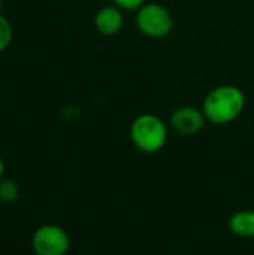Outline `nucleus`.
I'll return each mask as SVG.
<instances>
[{
    "label": "nucleus",
    "instance_id": "obj_10",
    "mask_svg": "<svg viewBox=\"0 0 254 255\" xmlns=\"http://www.w3.org/2000/svg\"><path fill=\"white\" fill-rule=\"evenodd\" d=\"M112 1L114 4H117L124 10H138L144 3H147V0H112Z\"/></svg>",
    "mask_w": 254,
    "mask_h": 255
},
{
    "label": "nucleus",
    "instance_id": "obj_8",
    "mask_svg": "<svg viewBox=\"0 0 254 255\" xmlns=\"http://www.w3.org/2000/svg\"><path fill=\"white\" fill-rule=\"evenodd\" d=\"M19 197V187L13 179L1 178L0 179V203L9 205L16 202Z\"/></svg>",
    "mask_w": 254,
    "mask_h": 255
},
{
    "label": "nucleus",
    "instance_id": "obj_9",
    "mask_svg": "<svg viewBox=\"0 0 254 255\" xmlns=\"http://www.w3.org/2000/svg\"><path fill=\"white\" fill-rule=\"evenodd\" d=\"M12 24L10 21L0 13V52H3L9 45H10V40H12Z\"/></svg>",
    "mask_w": 254,
    "mask_h": 255
},
{
    "label": "nucleus",
    "instance_id": "obj_11",
    "mask_svg": "<svg viewBox=\"0 0 254 255\" xmlns=\"http://www.w3.org/2000/svg\"><path fill=\"white\" fill-rule=\"evenodd\" d=\"M3 173H4V161H3V158L0 157V179L3 178Z\"/></svg>",
    "mask_w": 254,
    "mask_h": 255
},
{
    "label": "nucleus",
    "instance_id": "obj_5",
    "mask_svg": "<svg viewBox=\"0 0 254 255\" xmlns=\"http://www.w3.org/2000/svg\"><path fill=\"white\" fill-rule=\"evenodd\" d=\"M207 117L202 109L193 108V106H181L177 108L169 118L171 127L184 136H192L199 133L207 123Z\"/></svg>",
    "mask_w": 254,
    "mask_h": 255
},
{
    "label": "nucleus",
    "instance_id": "obj_12",
    "mask_svg": "<svg viewBox=\"0 0 254 255\" xmlns=\"http://www.w3.org/2000/svg\"><path fill=\"white\" fill-rule=\"evenodd\" d=\"M3 1H4V0H0V4H1V3H3Z\"/></svg>",
    "mask_w": 254,
    "mask_h": 255
},
{
    "label": "nucleus",
    "instance_id": "obj_6",
    "mask_svg": "<svg viewBox=\"0 0 254 255\" xmlns=\"http://www.w3.org/2000/svg\"><path fill=\"white\" fill-rule=\"evenodd\" d=\"M124 24L123 9L117 4L103 6L94 15V27L103 36H114L117 34Z\"/></svg>",
    "mask_w": 254,
    "mask_h": 255
},
{
    "label": "nucleus",
    "instance_id": "obj_3",
    "mask_svg": "<svg viewBox=\"0 0 254 255\" xmlns=\"http://www.w3.org/2000/svg\"><path fill=\"white\" fill-rule=\"evenodd\" d=\"M138 30L153 39H160L172 31L174 19L171 12L159 3H144L136 12Z\"/></svg>",
    "mask_w": 254,
    "mask_h": 255
},
{
    "label": "nucleus",
    "instance_id": "obj_2",
    "mask_svg": "<svg viewBox=\"0 0 254 255\" xmlns=\"http://www.w3.org/2000/svg\"><path fill=\"white\" fill-rule=\"evenodd\" d=\"M130 139L135 148L144 154H156L168 142V127L154 114L136 117L130 126Z\"/></svg>",
    "mask_w": 254,
    "mask_h": 255
},
{
    "label": "nucleus",
    "instance_id": "obj_4",
    "mask_svg": "<svg viewBox=\"0 0 254 255\" xmlns=\"http://www.w3.org/2000/svg\"><path fill=\"white\" fill-rule=\"evenodd\" d=\"M31 248L37 255H63L70 248V238L60 226L45 224L34 230Z\"/></svg>",
    "mask_w": 254,
    "mask_h": 255
},
{
    "label": "nucleus",
    "instance_id": "obj_7",
    "mask_svg": "<svg viewBox=\"0 0 254 255\" xmlns=\"http://www.w3.org/2000/svg\"><path fill=\"white\" fill-rule=\"evenodd\" d=\"M228 226L232 235L244 239H252L254 238V211L246 209L234 214L229 218Z\"/></svg>",
    "mask_w": 254,
    "mask_h": 255
},
{
    "label": "nucleus",
    "instance_id": "obj_1",
    "mask_svg": "<svg viewBox=\"0 0 254 255\" xmlns=\"http://www.w3.org/2000/svg\"><path fill=\"white\" fill-rule=\"evenodd\" d=\"M246 96L235 85H220L213 88L204 99L202 111L210 123L225 126L235 121L244 111Z\"/></svg>",
    "mask_w": 254,
    "mask_h": 255
}]
</instances>
